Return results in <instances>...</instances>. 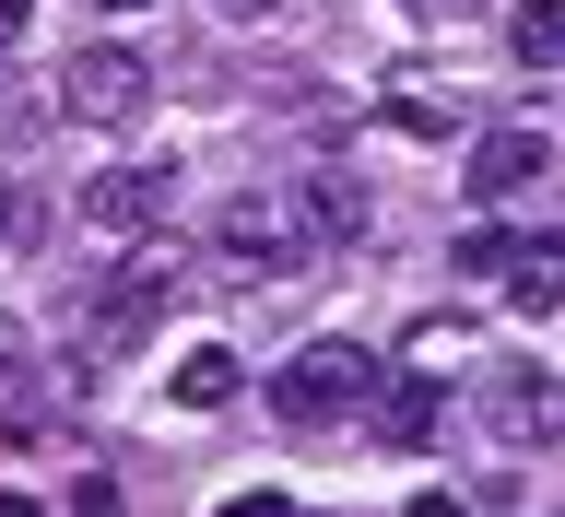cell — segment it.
Returning <instances> with one entry per match:
<instances>
[{"label":"cell","instance_id":"obj_4","mask_svg":"<svg viewBox=\"0 0 565 517\" xmlns=\"http://www.w3.org/2000/svg\"><path fill=\"white\" fill-rule=\"evenodd\" d=\"M483 435L507 459H542L565 435V388L542 377V365H494V377H483Z\"/></svg>","mask_w":565,"mask_h":517},{"label":"cell","instance_id":"obj_20","mask_svg":"<svg viewBox=\"0 0 565 517\" xmlns=\"http://www.w3.org/2000/svg\"><path fill=\"white\" fill-rule=\"evenodd\" d=\"M0 236H24V212H12V189H0Z\"/></svg>","mask_w":565,"mask_h":517},{"label":"cell","instance_id":"obj_1","mask_svg":"<svg viewBox=\"0 0 565 517\" xmlns=\"http://www.w3.org/2000/svg\"><path fill=\"white\" fill-rule=\"evenodd\" d=\"M212 259H224V271H307L318 259V224H307V201H295V176H282V189H236V201L212 212Z\"/></svg>","mask_w":565,"mask_h":517},{"label":"cell","instance_id":"obj_13","mask_svg":"<svg viewBox=\"0 0 565 517\" xmlns=\"http://www.w3.org/2000/svg\"><path fill=\"white\" fill-rule=\"evenodd\" d=\"M507 47H519V71H565V0H519Z\"/></svg>","mask_w":565,"mask_h":517},{"label":"cell","instance_id":"obj_7","mask_svg":"<svg viewBox=\"0 0 565 517\" xmlns=\"http://www.w3.org/2000/svg\"><path fill=\"white\" fill-rule=\"evenodd\" d=\"M377 118L401 141H459V130H471V106H459L436 71H388V83H377Z\"/></svg>","mask_w":565,"mask_h":517},{"label":"cell","instance_id":"obj_21","mask_svg":"<svg viewBox=\"0 0 565 517\" xmlns=\"http://www.w3.org/2000/svg\"><path fill=\"white\" fill-rule=\"evenodd\" d=\"M24 12H35V0H0V35H12V24H24Z\"/></svg>","mask_w":565,"mask_h":517},{"label":"cell","instance_id":"obj_5","mask_svg":"<svg viewBox=\"0 0 565 517\" xmlns=\"http://www.w3.org/2000/svg\"><path fill=\"white\" fill-rule=\"evenodd\" d=\"M141 106H153V71H141L130 47H83V60L60 71V118H83V130H130Z\"/></svg>","mask_w":565,"mask_h":517},{"label":"cell","instance_id":"obj_22","mask_svg":"<svg viewBox=\"0 0 565 517\" xmlns=\"http://www.w3.org/2000/svg\"><path fill=\"white\" fill-rule=\"evenodd\" d=\"M95 12H153V0H95Z\"/></svg>","mask_w":565,"mask_h":517},{"label":"cell","instance_id":"obj_11","mask_svg":"<svg viewBox=\"0 0 565 517\" xmlns=\"http://www.w3.org/2000/svg\"><path fill=\"white\" fill-rule=\"evenodd\" d=\"M295 201H307V224H318V247H353L365 236V189H353V176H295Z\"/></svg>","mask_w":565,"mask_h":517},{"label":"cell","instance_id":"obj_23","mask_svg":"<svg viewBox=\"0 0 565 517\" xmlns=\"http://www.w3.org/2000/svg\"><path fill=\"white\" fill-rule=\"evenodd\" d=\"M0 517H35V506H24V494H0Z\"/></svg>","mask_w":565,"mask_h":517},{"label":"cell","instance_id":"obj_17","mask_svg":"<svg viewBox=\"0 0 565 517\" xmlns=\"http://www.w3.org/2000/svg\"><path fill=\"white\" fill-rule=\"evenodd\" d=\"M401 517H471V506H459V494H413Z\"/></svg>","mask_w":565,"mask_h":517},{"label":"cell","instance_id":"obj_2","mask_svg":"<svg viewBox=\"0 0 565 517\" xmlns=\"http://www.w3.org/2000/svg\"><path fill=\"white\" fill-rule=\"evenodd\" d=\"M377 388H388V365H377L365 342H307V353L271 377V412H282V423H342V412H365Z\"/></svg>","mask_w":565,"mask_h":517},{"label":"cell","instance_id":"obj_15","mask_svg":"<svg viewBox=\"0 0 565 517\" xmlns=\"http://www.w3.org/2000/svg\"><path fill=\"white\" fill-rule=\"evenodd\" d=\"M436 353H471V317H413V365H424V377H436Z\"/></svg>","mask_w":565,"mask_h":517},{"label":"cell","instance_id":"obj_18","mask_svg":"<svg viewBox=\"0 0 565 517\" xmlns=\"http://www.w3.org/2000/svg\"><path fill=\"white\" fill-rule=\"evenodd\" d=\"M224 12H236V24H271V12H282V0H224Z\"/></svg>","mask_w":565,"mask_h":517},{"label":"cell","instance_id":"obj_12","mask_svg":"<svg viewBox=\"0 0 565 517\" xmlns=\"http://www.w3.org/2000/svg\"><path fill=\"white\" fill-rule=\"evenodd\" d=\"M507 306H519V317H554L565 306V236H530V259L507 271Z\"/></svg>","mask_w":565,"mask_h":517},{"label":"cell","instance_id":"obj_9","mask_svg":"<svg viewBox=\"0 0 565 517\" xmlns=\"http://www.w3.org/2000/svg\"><path fill=\"white\" fill-rule=\"evenodd\" d=\"M365 423H377V448H424V435L448 423V400H436V377H424V365H388V388L365 400Z\"/></svg>","mask_w":565,"mask_h":517},{"label":"cell","instance_id":"obj_14","mask_svg":"<svg viewBox=\"0 0 565 517\" xmlns=\"http://www.w3.org/2000/svg\"><path fill=\"white\" fill-rule=\"evenodd\" d=\"M530 259V236H507V224H471V236H459V271H519Z\"/></svg>","mask_w":565,"mask_h":517},{"label":"cell","instance_id":"obj_19","mask_svg":"<svg viewBox=\"0 0 565 517\" xmlns=\"http://www.w3.org/2000/svg\"><path fill=\"white\" fill-rule=\"evenodd\" d=\"M12 353H24V330H12V317H0V377H12Z\"/></svg>","mask_w":565,"mask_h":517},{"label":"cell","instance_id":"obj_8","mask_svg":"<svg viewBox=\"0 0 565 517\" xmlns=\"http://www.w3.org/2000/svg\"><path fill=\"white\" fill-rule=\"evenodd\" d=\"M166 306H177V259H166V247H141V259H130V282H118V294H106V317H95V330H106V353H130Z\"/></svg>","mask_w":565,"mask_h":517},{"label":"cell","instance_id":"obj_10","mask_svg":"<svg viewBox=\"0 0 565 517\" xmlns=\"http://www.w3.org/2000/svg\"><path fill=\"white\" fill-rule=\"evenodd\" d=\"M236 388H247V365H236L224 342H189V353L166 365V400H177V412H224Z\"/></svg>","mask_w":565,"mask_h":517},{"label":"cell","instance_id":"obj_3","mask_svg":"<svg viewBox=\"0 0 565 517\" xmlns=\"http://www.w3.org/2000/svg\"><path fill=\"white\" fill-rule=\"evenodd\" d=\"M166 201H177V165H95L83 189H71L83 236H106V247H141L153 224H166Z\"/></svg>","mask_w":565,"mask_h":517},{"label":"cell","instance_id":"obj_16","mask_svg":"<svg viewBox=\"0 0 565 517\" xmlns=\"http://www.w3.org/2000/svg\"><path fill=\"white\" fill-rule=\"evenodd\" d=\"M71 517H130V506H118V483H106V471H83V483H71Z\"/></svg>","mask_w":565,"mask_h":517},{"label":"cell","instance_id":"obj_6","mask_svg":"<svg viewBox=\"0 0 565 517\" xmlns=\"http://www.w3.org/2000/svg\"><path fill=\"white\" fill-rule=\"evenodd\" d=\"M530 176H542V130H530V118H494V130H471V176H459L471 201H519Z\"/></svg>","mask_w":565,"mask_h":517}]
</instances>
